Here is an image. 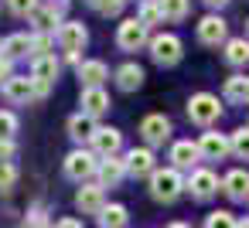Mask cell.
<instances>
[{
    "label": "cell",
    "instance_id": "44",
    "mask_svg": "<svg viewBox=\"0 0 249 228\" xmlns=\"http://www.w3.org/2000/svg\"><path fill=\"white\" fill-rule=\"evenodd\" d=\"M242 102H249V79H246V96H242Z\"/></svg>",
    "mask_w": 249,
    "mask_h": 228
},
{
    "label": "cell",
    "instance_id": "25",
    "mask_svg": "<svg viewBox=\"0 0 249 228\" xmlns=\"http://www.w3.org/2000/svg\"><path fill=\"white\" fill-rule=\"evenodd\" d=\"M126 221H130V211L123 204H106L99 211V228H126Z\"/></svg>",
    "mask_w": 249,
    "mask_h": 228
},
{
    "label": "cell",
    "instance_id": "29",
    "mask_svg": "<svg viewBox=\"0 0 249 228\" xmlns=\"http://www.w3.org/2000/svg\"><path fill=\"white\" fill-rule=\"evenodd\" d=\"M58 38L55 34H48V31H31V58H38V55H52V45H55Z\"/></svg>",
    "mask_w": 249,
    "mask_h": 228
},
{
    "label": "cell",
    "instance_id": "27",
    "mask_svg": "<svg viewBox=\"0 0 249 228\" xmlns=\"http://www.w3.org/2000/svg\"><path fill=\"white\" fill-rule=\"evenodd\" d=\"M157 4H160V11H164V21H171V24L184 21L188 11H191V0H157Z\"/></svg>",
    "mask_w": 249,
    "mask_h": 228
},
{
    "label": "cell",
    "instance_id": "43",
    "mask_svg": "<svg viewBox=\"0 0 249 228\" xmlns=\"http://www.w3.org/2000/svg\"><path fill=\"white\" fill-rule=\"evenodd\" d=\"M86 4H89V7H96V11H99V4H103V0H86Z\"/></svg>",
    "mask_w": 249,
    "mask_h": 228
},
{
    "label": "cell",
    "instance_id": "30",
    "mask_svg": "<svg viewBox=\"0 0 249 228\" xmlns=\"http://www.w3.org/2000/svg\"><path fill=\"white\" fill-rule=\"evenodd\" d=\"M229 140H232V153L239 160H249V126H239L235 133H229Z\"/></svg>",
    "mask_w": 249,
    "mask_h": 228
},
{
    "label": "cell",
    "instance_id": "18",
    "mask_svg": "<svg viewBox=\"0 0 249 228\" xmlns=\"http://www.w3.org/2000/svg\"><path fill=\"white\" fill-rule=\"evenodd\" d=\"M0 92H4L7 102H31L35 99V79L31 75H14L0 85Z\"/></svg>",
    "mask_w": 249,
    "mask_h": 228
},
{
    "label": "cell",
    "instance_id": "41",
    "mask_svg": "<svg viewBox=\"0 0 249 228\" xmlns=\"http://www.w3.org/2000/svg\"><path fill=\"white\" fill-rule=\"evenodd\" d=\"M205 4H208V7H225L229 0H205Z\"/></svg>",
    "mask_w": 249,
    "mask_h": 228
},
{
    "label": "cell",
    "instance_id": "20",
    "mask_svg": "<svg viewBox=\"0 0 249 228\" xmlns=\"http://www.w3.org/2000/svg\"><path fill=\"white\" fill-rule=\"evenodd\" d=\"M96 177H99L103 187H116V184L126 177V160H123V157H103Z\"/></svg>",
    "mask_w": 249,
    "mask_h": 228
},
{
    "label": "cell",
    "instance_id": "19",
    "mask_svg": "<svg viewBox=\"0 0 249 228\" xmlns=\"http://www.w3.org/2000/svg\"><path fill=\"white\" fill-rule=\"evenodd\" d=\"M113 82H116L120 92H137V89L143 85V68H140L137 62H123V65L113 72Z\"/></svg>",
    "mask_w": 249,
    "mask_h": 228
},
{
    "label": "cell",
    "instance_id": "38",
    "mask_svg": "<svg viewBox=\"0 0 249 228\" xmlns=\"http://www.w3.org/2000/svg\"><path fill=\"white\" fill-rule=\"evenodd\" d=\"M18 157V143L14 140H0V163H14Z\"/></svg>",
    "mask_w": 249,
    "mask_h": 228
},
{
    "label": "cell",
    "instance_id": "35",
    "mask_svg": "<svg viewBox=\"0 0 249 228\" xmlns=\"http://www.w3.org/2000/svg\"><path fill=\"white\" fill-rule=\"evenodd\" d=\"M14 184H18V167L14 163H0V191H14Z\"/></svg>",
    "mask_w": 249,
    "mask_h": 228
},
{
    "label": "cell",
    "instance_id": "23",
    "mask_svg": "<svg viewBox=\"0 0 249 228\" xmlns=\"http://www.w3.org/2000/svg\"><path fill=\"white\" fill-rule=\"evenodd\" d=\"M96 119L92 116H86V113H75V116H69V136L75 140V143H92V136H96Z\"/></svg>",
    "mask_w": 249,
    "mask_h": 228
},
{
    "label": "cell",
    "instance_id": "28",
    "mask_svg": "<svg viewBox=\"0 0 249 228\" xmlns=\"http://www.w3.org/2000/svg\"><path fill=\"white\" fill-rule=\"evenodd\" d=\"M137 21H140V24H147V28L160 24V21H164V11H160V4H157V0H143V4L137 7Z\"/></svg>",
    "mask_w": 249,
    "mask_h": 228
},
{
    "label": "cell",
    "instance_id": "6",
    "mask_svg": "<svg viewBox=\"0 0 249 228\" xmlns=\"http://www.w3.org/2000/svg\"><path fill=\"white\" fill-rule=\"evenodd\" d=\"M116 45H120V51H140L150 45V28L140 24L137 17H126L116 28Z\"/></svg>",
    "mask_w": 249,
    "mask_h": 228
},
{
    "label": "cell",
    "instance_id": "42",
    "mask_svg": "<svg viewBox=\"0 0 249 228\" xmlns=\"http://www.w3.org/2000/svg\"><path fill=\"white\" fill-rule=\"evenodd\" d=\"M167 228H191V225H188V221H171Z\"/></svg>",
    "mask_w": 249,
    "mask_h": 228
},
{
    "label": "cell",
    "instance_id": "4",
    "mask_svg": "<svg viewBox=\"0 0 249 228\" xmlns=\"http://www.w3.org/2000/svg\"><path fill=\"white\" fill-rule=\"evenodd\" d=\"M218 116H222V102H218V96H212V92H195V96L188 99V119H191V123H198V126H212Z\"/></svg>",
    "mask_w": 249,
    "mask_h": 228
},
{
    "label": "cell",
    "instance_id": "32",
    "mask_svg": "<svg viewBox=\"0 0 249 228\" xmlns=\"http://www.w3.org/2000/svg\"><path fill=\"white\" fill-rule=\"evenodd\" d=\"M38 7H41V0H7V11L14 17H31Z\"/></svg>",
    "mask_w": 249,
    "mask_h": 228
},
{
    "label": "cell",
    "instance_id": "39",
    "mask_svg": "<svg viewBox=\"0 0 249 228\" xmlns=\"http://www.w3.org/2000/svg\"><path fill=\"white\" fill-rule=\"evenodd\" d=\"M18 72H14V58H7V55H0V85H4L7 79H14Z\"/></svg>",
    "mask_w": 249,
    "mask_h": 228
},
{
    "label": "cell",
    "instance_id": "46",
    "mask_svg": "<svg viewBox=\"0 0 249 228\" xmlns=\"http://www.w3.org/2000/svg\"><path fill=\"white\" fill-rule=\"evenodd\" d=\"M0 55H4V41H0Z\"/></svg>",
    "mask_w": 249,
    "mask_h": 228
},
{
    "label": "cell",
    "instance_id": "1",
    "mask_svg": "<svg viewBox=\"0 0 249 228\" xmlns=\"http://www.w3.org/2000/svg\"><path fill=\"white\" fill-rule=\"evenodd\" d=\"M181 191H188V180L181 177V170L174 167H157L150 174V197L160 201V204H171L181 197Z\"/></svg>",
    "mask_w": 249,
    "mask_h": 228
},
{
    "label": "cell",
    "instance_id": "33",
    "mask_svg": "<svg viewBox=\"0 0 249 228\" xmlns=\"http://www.w3.org/2000/svg\"><path fill=\"white\" fill-rule=\"evenodd\" d=\"M18 116L11 113V109H0V140H14V133H18Z\"/></svg>",
    "mask_w": 249,
    "mask_h": 228
},
{
    "label": "cell",
    "instance_id": "3",
    "mask_svg": "<svg viewBox=\"0 0 249 228\" xmlns=\"http://www.w3.org/2000/svg\"><path fill=\"white\" fill-rule=\"evenodd\" d=\"M147 48H150V58H154L160 68H171V65H178V62L184 58V45H181L178 34H154Z\"/></svg>",
    "mask_w": 249,
    "mask_h": 228
},
{
    "label": "cell",
    "instance_id": "17",
    "mask_svg": "<svg viewBox=\"0 0 249 228\" xmlns=\"http://www.w3.org/2000/svg\"><path fill=\"white\" fill-rule=\"evenodd\" d=\"M79 106H82V113L86 116H92V119H99V116H106L109 113V92L99 85V89H82V96H79Z\"/></svg>",
    "mask_w": 249,
    "mask_h": 228
},
{
    "label": "cell",
    "instance_id": "48",
    "mask_svg": "<svg viewBox=\"0 0 249 228\" xmlns=\"http://www.w3.org/2000/svg\"><path fill=\"white\" fill-rule=\"evenodd\" d=\"M140 4H143V0H140Z\"/></svg>",
    "mask_w": 249,
    "mask_h": 228
},
{
    "label": "cell",
    "instance_id": "45",
    "mask_svg": "<svg viewBox=\"0 0 249 228\" xmlns=\"http://www.w3.org/2000/svg\"><path fill=\"white\" fill-rule=\"evenodd\" d=\"M235 228H249V218H246V221H239V225H235Z\"/></svg>",
    "mask_w": 249,
    "mask_h": 228
},
{
    "label": "cell",
    "instance_id": "36",
    "mask_svg": "<svg viewBox=\"0 0 249 228\" xmlns=\"http://www.w3.org/2000/svg\"><path fill=\"white\" fill-rule=\"evenodd\" d=\"M24 228H55V225L48 221L45 208H31V214H28V225H24Z\"/></svg>",
    "mask_w": 249,
    "mask_h": 228
},
{
    "label": "cell",
    "instance_id": "5",
    "mask_svg": "<svg viewBox=\"0 0 249 228\" xmlns=\"http://www.w3.org/2000/svg\"><path fill=\"white\" fill-rule=\"evenodd\" d=\"M69 7V0H45V4L28 17L31 21V31H48V34H58V28L65 24L62 14Z\"/></svg>",
    "mask_w": 249,
    "mask_h": 228
},
{
    "label": "cell",
    "instance_id": "26",
    "mask_svg": "<svg viewBox=\"0 0 249 228\" xmlns=\"http://www.w3.org/2000/svg\"><path fill=\"white\" fill-rule=\"evenodd\" d=\"M225 62L235 65V68L246 65V62H249V41H246V38H229V41H225Z\"/></svg>",
    "mask_w": 249,
    "mask_h": 228
},
{
    "label": "cell",
    "instance_id": "13",
    "mask_svg": "<svg viewBox=\"0 0 249 228\" xmlns=\"http://www.w3.org/2000/svg\"><path fill=\"white\" fill-rule=\"evenodd\" d=\"M123 160H126V174H130V177H150V174L157 170L150 147H133V150H126Z\"/></svg>",
    "mask_w": 249,
    "mask_h": 228
},
{
    "label": "cell",
    "instance_id": "8",
    "mask_svg": "<svg viewBox=\"0 0 249 228\" xmlns=\"http://www.w3.org/2000/svg\"><path fill=\"white\" fill-rule=\"evenodd\" d=\"M75 208H79L82 214H96V218H99V211L106 208V187H103L99 180L79 184V191H75Z\"/></svg>",
    "mask_w": 249,
    "mask_h": 228
},
{
    "label": "cell",
    "instance_id": "40",
    "mask_svg": "<svg viewBox=\"0 0 249 228\" xmlns=\"http://www.w3.org/2000/svg\"><path fill=\"white\" fill-rule=\"evenodd\" d=\"M55 228H82V221H79V218H58Z\"/></svg>",
    "mask_w": 249,
    "mask_h": 228
},
{
    "label": "cell",
    "instance_id": "12",
    "mask_svg": "<svg viewBox=\"0 0 249 228\" xmlns=\"http://www.w3.org/2000/svg\"><path fill=\"white\" fill-rule=\"evenodd\" d=\"M89 150H96L99 157H116L123 150V133L116 126H99L96 136H92V143H89Z\"/></svg>",
    "mask_w": 249,
    "mask_h": 228
},
{
    "label": "cell",
    "instance_id": "9",
    "mask_svg": "<svg viewBox=\"0 0 249 228\" xmlns=\"http://www.w3.org/2000/svg\"><path fill=\"white\" fill-rule=\"evenodd\" d=\"M167 160H171V167L174 170H198V160H201V150H198V143H191V140H174L171 143V153H167Z\"/></svg>",
    "mask_w": 249,
    "mask_h": 228
},
{
    "label": "cell",
    "instance_id": "47",
    "mask_svg": "<svg viewBox=\"0 0 249 228\" xmlns=\"http://www.w3.org/2000/svg\"><path fill=\"white\" fill-rule=\"evenodd\" d=\"M246 31H249V24H246Z\"/></svg>",
    "mask_w": 249,
    "mask_h": 228
},
{
    "label": "cell",
    "instance_id": "14",
    "mask_svg": "<svg viewBox=\"0 0 249 228\" xmlns=\"http://www.w3.org/2000/svg\"><path fill=\"white\" fill-rule=\"evenodd\" d=\"M198 41L201 45H222V41H229V24L218 14H205L198 21Z\"/></svg>",
    "mask_w": 249,
    "mask_h": 228
},
{
    "label": "cell",
    "instance_id": "11",
    "mask_svg": "<svg viewBox=\"0 0 249 228\" xmlns=\"http://www.w3.org/2000/svg\"><path fill=\"white\" fill-rule=\"evenodd\" d=\"M218 187H222V184H218V174L208 170V167H198V170L188 174V191H191V197H198V201H208Z\"/></svg>",
    "mask_w": 249,
    "mask_h": 228
},
{
    "label": "cell",
    "instance_id": "24",
    "mask_svg": "<svg viewBox=\"0 0 249 228\" xmlns=\"http://www.w3.org/2000/svg\"><path fill=\"white\" fill-rule=\"evenodd\" d=\"M4 55L7 58H28L31 55V34H24V31H14V34H7L4 38Z\"/></svg>",
    "mask_w": 249,
    "mask_h": 228
},
{
    "label": "cell",
    "instance_id": "10",
    "mask_svg": "<svg viewBox=\"0 0 249 228\" xmlns=\"http://www.w3.org/2000/svg\"><path fill=\"white\" fill-rule=\"evenodd\" d=\"M55 38H58V48H62L65 55H69V51H82V48L89 45V31H86L82 21H65Z\"/></svg>",
    "mask_w": 249,
    "mask_h": 228
},
{
    "label": "cell",
    "instance_id": "22",
    "mask_svg": "<svg viewBox=\"0 0 249 228\" xmlns=\"http://www.w3.org/2000/svg\"><path fill=\"white\" fill-rule=\"evenodd\" d=\"M58 72H62V62H58L55 55H38V58H31V79H38V82L55 85Z\"/></svg>",
    "mask_w": 249,
    "mask_h": 228
},
{
    "label": "cell",
    "instance_id": "37",
    "mask_svg": "<svg viewBox=\"0 0 249 228\" xmlns=\"http://www.w3.org/2000/svg\"><path fill=\"white\" fill-rule=\"evenodd\" d=\"M123 7H126V0H103V4H99V14H103V17H116Z\"/></svg>",
    "mask_w": 249,
    "mask_h": 228
},
{
    "label": "cell",
    "instance_id": "16",
    "mask_svg": "<svg viewBox=\"0 0 249 228\" xmlns=\"http://www.w3.org/2000/svg\"><path fill=\"white\" fill-rule=\"evenodd\" d=\"M198 150H201V157H205V160H222V157H229V153H232V140H229L225 133L208 130V133H201Z\"/></svg>",
    "mask_w": 249,
    "mask_h": 228
},
{
    "label": "cell",
    "instance_id": "34",
    "mask_svg": "<svg viewBox=\"0 0 249 228\" xmlns=\"http://www.w3.org/2000/svg\"><path fill=\"white\" fill-rule=\"evenodd\" d=\"M239 221H235V214L232 211H212L208 218H205V228H235Z\"/></svg>",
    "mask_w": 249,
    "mask_h": 228
},
{
    "label": "cell",
    "instance_id": "21",
    "mask_svg": "<svg viewBox=\"0 0 249 228\" xmlns=\"http://www.w3.org/2000/svg\"><path fill=\"white\" fill-rule=\"evenodd\" d=\"M222 191H225L232 201H246V197H249V170H242V167L229 170V174L222 177Z\"/></svg>",
    "mask_w": 249,
    "mask_h": 228
},
{
    "label": "cell",
    "instance_id": "31",
    "mask_svg": "<svg viewBox=\"0 0 249 228\" xmlns=\"http://www.w3.org/2000/svg\"><path fill=\"white\" fill-rule=\"evenodd\" d=\"M242 96H246V75H229L225 79V99L242 102Z\"/></svg>",
    "mask_w": 249,
    "mask_h": 228
},
{
    "label": "cell",
    "instance_id": "2",
    "mask_svg": "<svg viewBox=\"0 0 249 228\" xmlns=\"http://www.w3.org/2000/svg\"><path fill=\"white\" fill-rule=\"evenodd\" d=\"M99 153L96 150H86V147H75L69 157H65V163H62V170H65V177L69 180H75V184H86L89 177H96V170H99Z\"/></svg>",
    "mask_w": 249,
    "mask_h": 228
},
{
    "label": "cell",
    "instance_id": "15",
    "mask_svg": "<svg viewBox=\"0 0 249 228\" xmlns=\"http://www.w3.org/2000/svg\"><path fill=\"white\" fill-rule=\"evenodd\" d=\"M75 75H79L82 89H99V85L109 79V65H106L103 58H86V62L75 68Z\"/></svg>",
    "mask_w": 249,
    "mask_h": 228
},
{
    "label": "cell",
    "instance_id": "7",
    "mask_svg": "<svg viewBox=\"0 0 249 228\" xmlns=\"http://www.w3.org/2000/svg\"><path fill=\"white\" fill-rule=\"evenodd\" d=\"M140 136H143V143L154 150V147H164L167 140H171V119L164 116V113H150V116H143L140 119Z\"/></svg>",
    "mask_w": 249,
    "mask_h": 228
}]
</instances>
